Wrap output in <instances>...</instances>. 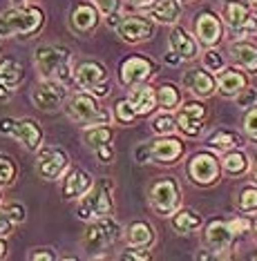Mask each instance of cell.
Instances as JSON below:
<instances>
[{
  "instance_id": "f5cc1de1",
  "label": "cell",
  "mask_w": 257,
  "mask_h": 261,
  "mask_svg": "<svg viewBox=\"0 0 257 261\" xmlns=\"http://www.w3.org/2000/svg\"><path fill=\"white\" fill-rule=\"evenodd\" d=\"M130 3H132L134 7H150L154 0H130Z\"/></svg>"
},
{
  "instance_id": "5bb4252c",
  "label": "cell",
  "mask_w": 257,
  "mask_h": 261,
  "mask_svg": "<svg viewBox=\"0 0 257 261\" xmlns=\"http://www.w3.org/2000/svg\"><path fill=\"white\" fill-rule=\"evenodd\" d=\"M116 32L125 43H143V40L152 38L154 25L148 18H143V16H128V18L121 20Z\"/></svg>"
},
{
  "instance_id": "30bf717a",
  "label": "cell",
  "mask_w": 257,
  "mask_h": 261,
  "mask_svg": "<svg viewBox=\"0 0 257 261\" xmlns=\"http://www.w3.org/2000/svg\"><path fill=\"white\" fill-rule=\"evenodd\" d=\"M65 96H67V90H65V85L58 81H43V83H38L32 92L34 105L38 110H47V112L56 110L65 100Z\"/></svg>"
},
{
  "instance_id": "7402d4cb",
  "label": "cell",
  "mask_w": 257,
  "mask_h": 261,
  "mask_svg": "<svg viewBox=\"0 0 257 261\" xmlns=\"http://www.w3.org/2000/svg\"><path fill=\"white\" fill-rule=\"evenodd\" d=\"M230 56L240 67H244L250 74H257V45L248 43V40H240V43L230 45Z\"/></svg>"
},
{
  "instance_id": "7bdbcfd3",
  "label": "cell",
  "mask_w": 257,
  "mask_h": 261,
  "mask_svg": "<svg viewBox=\"0 0 257 261\" xmlns=\"http://www.w3.org/2000/svg\"><path fill=\"white\" fill-rule=\"evenodd\" d=\"M250 228V221H248V219H232V221L228 223V230H230V232L232 234H242V232H246V230Z\"/></svg>"
},
{
  "instance_id": "6f0895ef",
  "label": "cell",
  "mask_w": 257,
  "mask_h": 261,
  "mask_svg": "<svg viewBox=\"0 0 257 261\" xmlns=\"http://www.w3.org/2000/svg\"><path fill=\"white\" fill-rule=\"evenodd\" d=\"M197 259H211V254L208 252H197Z\"/></svg>"
},
{
  "instance_id": "4fadbf2b",
  "label": "cell",
  "mask_w": 257,
  "mask_h": 261,
  "mask_svg": "<svg viewBox=\"0 0 257 261\" xmlns=\"http://www.w3.org/2000/svg\"><path fill=\"white\" fill-rule=\"evenodd\" d=\"M65 165H67V154L61 147H45V150H40L38 159H36V170L47 181L56 179L65 170Z\"/></svg>"
},
{
  "instance_id": "52a82bcc",
  "label": "cell",
  "mask_w": 257,
  "mask_h": 261,
  "mask_svg": "<svg viewBox=\"0 0 257 261\" xmlns=\"http://www.w3.org/2000/svg\"><path fill=\"white\" fill-rule=\"evenodd\" d=\"M119 234H121V228H119V223L114 219L110 217H101L97 219L92 225L87 228L85 232V248L89 252H97V250H103V248L112 246Z\"/></svg>"
},
{
  "instance_id": "e575fe53",
  "label": "cell",
  "mask_w": 257,
  "mask_h": 261,
  "mask_svg": "<svg viewBox=\"0 0 257 261\" xmlns=\"http://www.w3.org/2000/svg\"><path fill=\"white\" fill-rule=\"evenodd\" d=\"M16 179V165L9 156L0 154V186H11Z\"/></svg>"
},
{
  "instance_id": "f6af8a7d",
  "label": "cell",
  "mask_w": 257,
  "mask_h": 261,
  "mask_svg": "<svg viewBox=\"0 0 257 261\" xmlns=\"http://www.w3.org/2000/svg\"><path fill=\"white\" fill-rule=\"evenodd\" d=\"M11 225H14V221L5 215V210H0V239L11 234Z\"/></svg>"
},
{
  "instance_id": "94428289",
  "label": "cell",
  "mask_w": 257,
  "mask_h": 261,
  "mask_svg": "<svg viewBox=\"0 0 257 261\" xmlns=\"http://www.w3.org/2000/svg\"><path fill=\"white\" fill-rule=\"evenodd\" d=\"M253 228H255V232H257V219H255V223H253Z\"/></svg>"
},
{
  "instance_id": "44dd1931",
  "label": "cell",
  "mask_w": 257,
  "mask_h": 261,
  "mask_svg": "<svg viewBox=\"0 0 257 261\" xmlns=\"http://www.w3.org/2000/svg\"><path fill=\"white\" fill-rule=\"evenodd\" d=\"M183 87H188L197 96H211L215 92V79L204 69H190L183 74Z\"/></svg>"
},
{
  "instance_id": "9c48e42d",
  "label": "cell",
  "mask_w": 257,
  "mask_h": 261,
  "mask_svg": "<svg viewBox=\"0 0 257 261\" xmlns=\"http://www.w3.org/2000/svg\"><path fill=\"white\" fill-rule=\"evenodd\" d=\"M188 176L197 186H211L219 176V161L208 152L195 154L188 163Z\"/></svg>"
},
{
  "instance_id": "60d3db41",
  "label": "cell",
  "mask_w": 257,
  "mask_h": 261,
  "mask_svg": "<svg viewBox=\"0 0 257 261\" xmlns=\"http://www.w3.org/2000/svg\"><path fill=\"white\" fill-rule=\"evenodd\" d=\"M255 100H257L255 90H242L240 94H237V105H240V108H253Z\"/></svg>"
},
{
  "instance_id": "ee69618b",
  "label": "cell",
  "mask_w": 257,
  "mask_h": 261,
  "mask_svg": "<svg viewBox=\"0 0 257 261\" xmlns=\"http://www.w3.org/2000/svg\"><path fill=\"white\" fill-rule=\"evenodd\" d=\"M97 156H99L101 163H110L112 159H114V150L110 147V143H105V145L97 147Z\"/></svg>"
},
{
  "instance_id": "f1b7e54d",
  "label": "cell",
  "mask_w": 257,
  "mask_h": 261,
  "mask_svg": "<svg viewBox=\"0 0 257 261\" xmlns=\"http://www.w3.org/2000/svg\"><path fill=\"white\" fill-rule=\"evenodd\" d=\"M199 225H201V217L197 215L195 210H190V207H183V210H179L177 215L172 217V228L181 234L193 232V230H197Z\"/></svg>"
},
{
  "instance_id": "680465c9",
  "label": "cell",
  "mask_w": 257,
  "mask_h": 261,
  "mask_svg": "<svg viewBox=\"0 0 257 261\" xmlns=\"http://www.w3.org/2000/svg\"><path fill=\"white\" fill-rule=\"evenodd\" d=\"M250 9H253L255 14H257V0H250Z\"/></svg>"
},
{
  "instance_id": "7dc6e473",
  "label": "cell",
  "mask_w": 257,
  "mask_h": 261,
  "mask_svg": "<svg viewBox=\"0 0 257 261\" xmlns=\"http://www.w3.org/2000/svg\"><path fill=\"white\" fill-rule=\"evenodd\" d=\"M14 125H16V121H11V118H0V132L3 134L14 136Z\"/></svg>"
},
{
  "instance_id": "1f68e13d",
  "label": "cell",
  "mask_w": 257,
  "mask_h": 261,
  "mask_svg": "<svg viewBox=\"0 0 257 261\" xmlns=\"http://www.w3.org/2000/svg\"><path fill=\"white\" fill-rule=\"evenodd\" d=\"M222 165H224V170L228 172V174H242V172H246V168H248V156L244 152L230 150L224 156Z\"/></svg>"
},
{
  "instance_id": "d590c367",
  "label": "cell",
  "mask_w": 257,
  "mask_h": 261,
  "mask_svg": "<svg viewBox=\"0 0 257 261\" xmlns=\"http://www.w3.org/2000/svg\"><path fill=\"white\" fill-rule=\"evenodd\" d=\"M114 116H116V121H121V123H132L136 118V112H134L132 105H130V100L123 98V100H119V103H116Z\"/></svg>"
},
{
  "instance_id": "816d5d0a",
  "label": "cell",
  "mask_w": 257,
  "mask_h": 261,
  "mask_svg": "<svg viewBox=\"0 0 257 261\" xmlns=\"http://www.w3.org/2000/svg\"><path fill=\"white\" fill-rule=\"evenodd\" d=\"M119 18H121L119 14H110V16H107V25H110V27H119V25H121V20H119Z\"/></svg>"
},
{
  "instance_id": "f907efd6",
  "label": "cell",
  "mask_w": 257,
  "mask_h": 261,
  "mask_svg": "<svg viewBox=\"0 0 257 261\" xmlns=\"http://www.w3.org/2000/svg\"><path fill=\"white\" fill-rule=\"evenodd\" d=\"M9 96H11V85L0 81V100H7Z\"/></svg>"
},
{
  "instance_id": "cb8c5ba5",
  "label": "cell",
  "mask_w": 257,
  "mask_h": 261,
  "mask_svg": "<svg viewBox=\"0 0 257 261\" xmlns=\"http://www.w3.org/2000/svg\"><path fill=\"white\" fill-rule=\"evenodd\" d=\"M246 85H248L246 76L237 72V69H222V74L217 79V87L224 96H237L242 90H246Z\"/></svg>"
},
{
  "instance_id": "bcb514c9",
  "label": "cell",
  "mask_w": 257,
  "mask_h": 261,
  "mask_svg": "<svg viewBox=\"0 0 257 261\" xmlns=\"http://www.w3.org/2000/svg\"><path fill=\"white\" fill-rule=\"evenodd\" d=\"M32 259H34V261H56V254L50 252L47 248H43V250L32 252Z\"/></svg>"
},
{
  "instance_id": "d4e9b609",
  "label": "cell",
  "mask_w": 257,
  "mask_h": 261,
  "mask_svg": "<svg viewBox=\"0 0 257 261\" xmlns=\"http://www.w3.org/2000/svg\"><path fill=\"white\" fill-rule=\"evenodd\" d=\"M148 14H150L154 20L166 22V25H172V22L179 20L181 5H179L177 0H154L150 7H148Z\"/></svg>"
},
{
  "instance_id": "7c38bea8",
  "label": "cell",
  "mask_w": 257,
  "mask_h": 261,
  "mask_svg": "<svg viewBox=\"0 0 257 261\" xmlns=\"http://www.w3.org/2000/svg\"><path fill=\"white\" fill-rule=\"evenodd\" d=\"M204 116H206V105L190 100V103H183V108H179L177 125L186 136H197L204 127Z\"/></svg>"
},
{
  "instance_id": "d6a6232c",
  "label": "cell",
  "mask_w": 257,
  "mask_h": 261,
  "mask_svg": "<svg viewBox=\"0 0 257 261\" xmlns=\"http://www.w3.org/2000/svg\"><path fill=\"white\" fill-rule=\"evenodd\" d=\"M110 141H112V129L107 125H94L85 132V143L89 147H94V150L101 145H105V143H110Z\"/></svg>"
},
{
  "instance_id": "5b68a950",
  "label": "cell",
  "mask_w": 257,
  "mask_h": 261,
  "mask_svg": "<svg viewBox=\"0 0 257 261\" xmlns=\"http://www.w3.org/2000/svg\"><path fill=\"white\" fill-rule=\"evenodd\" d=\"M74 81L94 96H107V69L97 61H83L74 69Z\"/></svg>"
},
{
  "instance_id": "484cf974",
  "label": "cell",
  "mask_w": 257,
  "mask_h": 261,
  "mask_svg": "<svg viewBox=\"0 0 257 261\" xmlns=\"http://www.w3.org/2000/svg\"><path fill=\"white\" fill-rule=\"evenodd\" d=\"M230 237H232V232L228 230V225H226V223H222V221H211V223H208V230H206V241L211 243V248H213V250L222 252L224 248H228Z\"/></svg>"
},
{
  "instance_id": "ffe728a7",
  "label": "cell",
  "mask_w": 257,
  "mask_h": 261,
  "mask_svg": "<svg viewBox=\"0 0 257 261\" xmlns=\"http://www.w3.org/2000/svg\"><path fill=\"white\" fill-rule=\"evenodd\" d=\"M170 47L172 51L181 58V61H195L197 54H199V49H197V43L195 38L190 36L183 27H175L170 34Z\"/></svg>"
},
{
  "instance_id": "9a60e30c",
  "label": "cell",
  "mask_w": 257,
  "mask_h": 261,
  "mask_svg": "<svg viewBox=\"0 0 257 261\" xmlns=\"http://www.w3.org/2000/svg\"><path fill=\"white\" fill-rule=\"evenodd\" d=\"M195 34L201 45H217L222 40V20L211 11H204L195 18Z\"/></svg>"
},
{
  "instance_id": "f546056e",
  "label": "cell",
  "mask_w": 257,
  "mask_h": 261,
  "mask_svg": "<svg viewBox=\"0 0 257 261\" xmlns=\"http://www.w3.org/2000/svg\"><path fill=\"white\" fill-rule=\"evenodd\" d=\"M0 81L7 85H18L22 81V65L16 58H3L0 61Z\"/></svg>"
},
{
  "instance_id": "8992f818",
  "label": "cell",
  "mask_w": 257,
  "mask_h": 261,
  "mask_svg": "<svg viewBox=\"0 0 257 261\" xmlns=\"http://www.w3.org/2000/svg\"><path fill=\"white\" fill-rule=\"evenodd\" d=\"M224 20L228 22V27L235 34H257V18L250 14V7L242 0H224V7H222Z\"/></svg>"
},
{
  "instance_id": "603a6c76",
  "label": "cell",
  "mask_w": 257,
  "mask_h": 261,
  "mask_svg": "<svg viewBox=\"0 0 257 261\" xmlns=\"http://www.w3.org/2000/svg\"><path fill=\"white\" fill-rule=\"evenodd\" d=\"M92 188V176L85 170H72L67 174V179L63 183V199H76L83 197L87 190Z\"/></svg>"
},
{
  "instance_id": "681fc988",
  "label": "cell",
  "mask_w": 257,
  "mask_h": 261,
  "mask_svg": "<svg viewBox=\"0 0 257 261\" xmlns=\"http://www.w3.org/2000/svg\"><path fill=\"white\" fill-rule=\"evenodd\" d=\"M148 159H150V152H148V145H141L139 150H136V161H139V163H146Z\"/></svg>"
},
{
  "instance_id": "c3c4849f",
  "label": "cell",
  "mask_w": 257,
  "mask_h": 261,
  "mask_svg": "<svg viewBox=\"0 0 257 261\" xmlns=\"http://www.w3.org/2000/svg\"><path fill=\"white\" fill-rule=\"evenodd\" d=\"M121 259H150V252H136V250H130V252H123Z\"/></svg>"
},
{
  "instance_id": "4dcf8cb0",
  "label": "cell",
  "mask_w": 257,
  "mask_h": 261,
  "mask_svg": "<svg viewBox=\"0 0 257 261\" xmlns=\"http://www.w3.org/2000/svg\"><path fill=\"white\" fill-rule=\"evenodd\" d=\"M181 103V96H179V90L175 85H170V83H166V85H161L157 90V105L163 112L168 110H175L177 105Z\"/></svg>"
},
{
  "instance_id": "6125c7cd",
  "label": "cell",
  "mask_w": 257,
  "mask_h": 261,
  "mask_svg": "<svg viewBox=\"0 0 257 261\" xmlns=\"http://www.w3.org/2000/svg\"><path fill=\"white\" fill-rule=\"evenodd\" d=\"M255 259H257V254H255Z\"/></svg>"
},
{
  "instance_id": "b9f144b4",
  "label": "cell",
  "mask_w": 257,
  "mask_h": 261,
  "mask_svg": "<svg viewBox=\"0 0 257 261\" xmlns=\"http://www.w3.org/2000/svg\"><path fill=\"white\" fill-rule=\"evenodd\" d=\"M94 5H97V9L105 16L116 14V9H119V0H94Z\"/></svg>"
},
{
  "instance_id": "d6986e66",
  "label": "cell",
  "mask_w": 257,
  "mask_h": 261,
  "mask_svg": "<svg viewBox=\"0 0 257 261\" xmlns=\"http://www.w3.org/2000/svg\"><path fill=\"white\" fill-rule=\"evenodd\" d=\"M14 139L25 143L27 150H38L40 141H43V129L34 118H18L14 125Z\"/></svg>"
},
{
  "instance_id": "3957f363",
  "label": "cell",
  "mask_w": 257,
  "mask_h": 261,
  "mask_svg": "<svg viewBox=\"0 0 257 261\" xmlns=\"http://www.w3.org/2000/svg\"><path fill=\"white\" fill-rule=\"evenodd\" d=\"M114 212L112 205V190L107 181H99L85 192V197H81L79 201V215L81 219H101V217H110Z\"/></svg>"
},
{
  "instance_id": "11a10c76",
  "label": "cell",
  "mask_w": 257,
  "mask_h": 261,
  "mask_svg": "<svg viewBox=\"0 0 257 261\" xmlns=\"http://www.w3.org/2000/svg\"><path fill=\"white\" fill-rule=\"evenodd\" d=\"M5 257H7V246L0 241V259H5Z\"/></svg>"
},
{
  "instance_id": "ac0fdd59",
  "label": "cell",
  "mask_w": 257,
  "mask_h": 261,
  "mask_svg": "<svg viewBox=\"0 0 257 261\" xmlns=\"http://www.w3.org/2000/svg\"><path fill=\"white\" fill-rule=\"evenodd\" d=\"M128 100L134 108L136 116H146L157 108V92H154L150 85H146V83H139V85H132Z\"/></svg>"
},
{
  "instance_id": "6da1fadb",
  "label": "cell",
  "mask_w": 257,
  "mask_h": 261,
  "mask_svg": "<svg viewBox=\"0 0 257 261\" xmlns=\"http://www.w3.org/2000/svg\"><path fill=\"white\" fill-rule=\"evenodd\" d=\"M36 67L45 81L69 83L72 74V51L65 45H40L36 47Z\"/></svg>"
},
{
  "instance_id": "277c9868",
  "label": "cell",
  "mask_w": 257,
  "mask_h": 261,
  "mask_svg": "<svg viewBox=\"0 0 257 261\" xmlns=\"http://www.w3.org/2000/svg\"><path fill=\"white\" fill-rule=\"evenodd\" d=\"M67 114L79 125H107L112 114L99 105V100L92 94H76L67 103Z\"/></svg>"
},
{
  "instance_id": "8fae6325",
  "label": "cell",
  "mask_w": 257,
  "mask_h": 261,
  "mask_svg": "<svg viewBox=\"0 0 257 261\" xmlns=\"http://www.w3.org/2000/svg\"><path fill=\"white\" fill-rule=\"evenodd\" d=\"M154 74V65L148 61V58H141V56H130L121 63V83L128 87L132 85H139V83H146L150 76Z\"/></svg>"
},
{
  "instance_id": "7a4b0ae2",
  "label": "cell",
  "mask_w": 257,
  "mask_h": 261,
  "mask_svg": "<svg viewBox=\"0 0 257 261\" xmlns=\"http://www.w3.org/2000/svg\"><path fill=\"white\" fill-rule=\"evenodd\" d=\"M45 22L38 7H16L0 16V36H32Z\"/></svg>"
},
{
  "instance_id": "ab89813d",
  "label": "cell",
  "mask_w": 257,
  "mask_h": 261,
  "mask_svg": "<svg viewBox=\"0 0 257 261\" xmlns=\"http://www.w3.org/2000/svg\"><path fill=\"white\" fill-rule=\"evenodd\" d=\"M5 215H7L14 223H22L25 221V207L20 203H9V205H5Z\"/></svg>"
},
{
  "instance_id": "74e56055",
  "label": "cell",
  "mask_w": 257,
  "mask_h": 261,
  "mask_svg": "<svg viewBox=\"0 0 257 261\" xmlns=\"http://www.w3.org/2000/svg\"><path fill=\"white\" fill-rule=\"evenodd\" d=\"M152 129L157 134H170L172 129H175V121H172L170 116H166V114H161L154 118V123H152Z\"/></svg>"
},
{
  "instance_id": "e0dca14e",
  "label": "cell",
  "mask_w": 257,
  "mask_h": 261,
  "mask_svg": "<svg viewBox=\"0 0 257 261\" xmlns=\"http://www.w3.org/2000/svg\"><path fill=\"white\" fill-rule=\"evenodd\" d=\"M99 25V11L92 7V5L83 3L76 5L69 14V27L74 29L76 34H89L92 29H97Z\"/></svg>"
},
{
  "instance_id": "2e32d148",
  "label": "cell",
  "mask_w": 257,
  "mask_h": 261,
  "mask_svg": "<svg viewBox=\"0 0 257 261\" xmlns=\"http://www.w3.org/2000/svg\"><path fill=\"white\" fill-rule=\"evenodd\" d=\"M148 152H150V159L157 163H175L179 156L183 154V143L179 139H159L154 143L148 145Z\"/></svg>"
},
{
  "instance_id": "4316f807",
  "label": "cell",
  "mask_w": 257,
  "mask_h": 261,
  "mask_svg": "<svg viewBox=\"0 0 257 261\" xmlns=\"http://www.w3.org/2000/svg\"><path fill=\"white\" fill-rule=\"evenodd\" d=\"M154 241L152 225L146 221H136L128 228V243L132 248H148Z\"/></svg>"
},
{
  "instance_id": "836d02e7",
  "label": "cell",
  "mask_w": 257,
  "mask_h": 261,
  "mask_svg": "<svg viewBox=\"0 0 257 261\" xmlns=\"http://www.w3.org/2000/svg\"><path fill=\"white\" fill-rule=\"evenodd\" d=\"M242 212H257V188L248 186L240 192V201H237Z\"/></svg>"
},
{
  "instance_id": "9f6ffc18",
  "label": "cell",
  "mask_w": 257,
  "mask_h": 261,
  "mask_svg": "<svg viewBox=\"0 0 257 261\" xmlns=\"http://www.w3.org/2000/svg\"><path fill=\"white\" fill-rule=\"evenodd\" d=\"M253 179L257 181V152H255V161H253Z\"/></svg>"
},
{
  "instance_id": "83f0119b",
  "label": "cell",
  "mask_w": 257,
  "mask_h": 261,
  "mask_svg": "<svg viewBox=\"0 0 257 261\" xmlns=\"http://www.w3.org/2000/svg\"><path fill=\"white\" fill-rule=\"evenodd\" d=\"M208 145L215 147V150H237V147L244 145V139L237 132H230V129H217L215 134L208 136Z\"/></svg>"
},
{
  "instance_id": "91938a15",
  "label": "cell",
  "mask_w": 257,
  "mask_h": 261,
  "mask_svg": "<svg viewBox=\"0 0 257 261\" xmlns=\"http://www.w3.org/2000/svg\"><path fill=\"white\" fill-rule=\"evenodd\" d=\"M11 3H14V5H22V3H25V0H11Z\"/></svg>"
},
{
  "instance_id": "ba28073f",
  "label": "cell",
  "mask_w": 257,
  "mask_h": 261,
  "mask_svg": "<svg viewBox=\"0 0 257 261\" xmlns=\"http://www.w3.org/2000/svg\"><path fill=\"white\" fill-rule=\"evenodd\" d=\"M150 205L154 212L159 215H172L179 205V188L177 181L170 176L159 179L154 186L150 188Z\"/></svg>"
},
{
  "instance_id": "f35d334b",
  "label": "cell",
  "mask_w": 257,
  "mask_h": 261,
  "mask_svg": "<svg viewBox=\"0 0 257 261\" xmlns=\"http://www.w3.org/2000/svg\"><path fill=\"white\" fill-rule=\"evenodd\" d=\"M244 129H246V134L257 143V108L250 110L246 118H244Z\"/></svg>"
},
{
  "instance_id": "db71d44e",
  "label": "cell",
  "mask_w": 257,
  "mask_h": 261,
  "mask_svg": "<svg viewBox=\"0 0 257 261\" xmlns=\"http://www.w3.org/2000/svg\"><path fill=\"white\" fill-rule=\"evenodd\" d=\"M179 61H181V58H179V56L175 54V51H170V54H168V63L175 65V63H179Z\"/></svg>"
},
{
  "instance_id": "8d00e7d4",
  "label": "cell",
  "mask_w": 257,
  "mask_h": 261,
  "mask_svg": "<svg viewBox=\"0 0 257 261\" xmlns=\"http://www.w3.org/2000/svg\"><path fill=\"white\" fill-rule=\"evenodd\" d=\"M204 65H206V69H211V72H222L224 69V58L219 56V51L208 49L204 54Z\"/></svg>"
}]
</instances>
